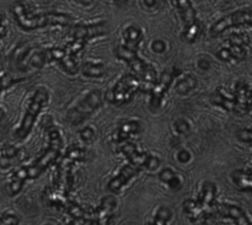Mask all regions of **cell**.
Returning <instances> with one entry per match:
<instances>
[{"instance_id": "22", "label": "cell", "mask_w": 252, "mask_h": 225, "mask_svg": "<svg viewBox=\"0 0 252 225\" xmlns=\"http://www.w3.org/2000/svg\"><path fill=\"white\" fill-rule=\"evenodd\" d=\"M116 1H125V0H116Z\"/></svg>"}, {"instance_id": "19", "label": "cell", "mask_w": 252, "mask_h": 225, "mask_svg": "<svg viewBox=\"0 0 252 225\" xmlns=\"http://www.w3.org/2000/svg\"><path fill=\"white\" fill-rule=\"evenodd\" d=\"M238 138L239 140H241V142L248 143V144L252 145V129H249V128H246V129H241L240 132L238 133Z\"/></svg>"}, {"instance_id": "4", "label": "cell", "mask_w": 252, "mask_h": 225, "mask_svg": "<svg viewBox=\"0 0 252 225\" xmlns=\"http://www.w3.org/2000/svg\"><path fill=\"white\" fill-rule=\"evenodd\" d=\"M48 101L49 91L46 88H38L34 91L31 100H30L29 106H27V110L25 112L24 118H22L21 125H20L16 133H15V137L17 139L24 140L31 133L32 128H33L34 123L37 121V117L42 112V110L48 105Z\"/></svg>"}, {"instance_id": "20", "label": "cell", "mask_w": 252, "mask_h": 225, "mask_svg": "<svg viewBox=\"0 0 252 225\" xmlns=\"http://www.w3.org/2000/svg\"><path fill=\"white\" fill-rule=\"evenodd\" d=\"M6 34V24H5V19L0 15V38Z\"/></svg>"}, {"instance_id": "3", "label": "cell", "mask_w": 252, "mask_h": 225, "mask_svg": "<svg viewBox=\"0 0 252 225\" xmlns=\"http://www.w3.org/2000/svg\"><path fill=\"white\" fill-rule=\"evenodd\" d=\"M115 53L116 57L125 61L130 66L133 73L142 79L147 85H149V88H152L153 84L158 80L155 69L138 56L137 49L129 48L125 43H120L116 47Z\"/></svg>"}, {"instance_id": "14", "label": "cell", "mask_w": 252, "mask_h": 225, "mask_svg": "<svg viewBox=\"0 0 252 225\" xmlns=\"http://www.w3.org/2000/svg\"><path fill=\"white\" fill-rule=\"evenodd\" d=\"M139 170H140L139 167L135 166V165L130 164L129 162V164L126 165V166L123 167L122 171L120 172V175H118L117 177H115V179H113L112 181L108 184V189L113 192L120 191L121 187H122L123 185L127 184V182L129 181L133 176H135V175L139 172Z\"/></svg>"}, {"instance_id": "9", "label": "cell", "mask_w": 252, "mask_h": 225, "mask_svg": "<svg viewBox=\"0 0 252 225\" xmlns=\"http://www.w3.org/2000/svg\"><path fill=\"white\" fill-rule=\"evenodd\" d=\"M102 103V94L100 90H93L89 95L85 96L83 101L76 105L75 108L69 112L68 118L73 125H79L86 117L91 115L95 110H97Z\"/></svg>"}, {"instance_id": "23", "label": "cell", "mask_w": 252, "mask_h": 225, "mask_svg": "<svg viewBox=\"0 0 252 225\" xmlns=\"http://www.w3.org/2000/svg\"><path fill=\"white\" fill-rule=\"evenodd\" d=\"M0 90H1V81H0Z\"/></svg>"}, {"instance_id": "2", "label": "cell", "mask_w": 252, "mask_h": 225, "mask_svg": "<svg viewBox=\"0 0 252 225\" xmlns=\"http://www.w3.org/2000/svg\"><path fill=\"white\" fill-rule=\"evenodd\" d=\"M11 12L16 24L24 31H33V30L54 26V25L70 26L75 21L73 16L68 14H62V12H42V14L33 15L26 9L22 2H16L12 6Z\"/></svg>"}, {"instance_id": "1", "label": "cell", "mask_w": 252, "mask_h": 225, "mask_svg": "<svg viewBox=\"0 0 252 225\" xmlns=\"http://www.w3.org/2000/svg\"><path fill=\"white\" fill-rule=\"evenodd\" d=\"M47 132H48L49 139L48 147L31 166H27L16 172L11 185V190L14 192L20 191L22 182L25 180L34 179V177L39 176L47 167H49L58 160L59 155H61V150L63 148V139H62L61 132L53 123H51V126L47 127Z\"/></svg>"}, {"instance_id": "5", "label": "cell", "mask_w": 252, "mask_h": 225, "mask_svg": "<svg viewBox=\"0 0 252 225\" xmlns=\"http://www.w3.org/2000/svg\"><path fill=\"white\" fill-rule=\"evenodd\" d=\"M145 88H147V84L142 79L138 78L135 74H128L120 79L115 88L112 89L111 102L116 103V105H125L134 97L135 94L144 90Z\"/></svg>"}, {"instance_id": "11", "label": "cell", "mask_w": 252, "mask_h": 225, "mask_svg": "<svg viewBox=\"0 0 252 225\" xmlns=\"http://www.w3.org/2000/svg\"><path fill=\"white\" fill-rule=\"evenodd\" d=\"M123 154L126 155V158H128L130 164L135 165L139 169L145 167V169L149 170H155L159 167L160 160L158 158L152 157V155L147 154V153H140L138 152L137 147H135L133 143L126 142L125 144L121 147Z\"/></svg>"}, {"instance_id": "15", "label": "cell", "mask_w": 252, "mask_h": 225, "mask_svg": "<svg viewBox=\"0 0 252 225\" xmlns=\"http://www.w3.org/2000/svg\"><path fill=\"white\" fill-rule=\"evenodd\" d=\"M143 39V33L140 29L135 26H129L125 31V44L132 49H137Z\"/></svg>"}, {"instance_id": "6", "label": "cell", "mask_w": 252, "mask_h": 225, "mask_svg": "<svg viewBox=\"0 0 252 225\" xmlns=\"http://www.w3.org/2000/svg\"><path fill=\"white\" fill-rule=\"evenodd\" d=\"M175 5L184 22L182 37L187 43H193L201 34V24L197 19L196 10L192 6L191 0H175Z\"/></svg>"}, {"instance_id": "12", "label": "cell", "mask_w": 252, "mask_h": 225, "mask_svg": "<svg viewBox=\"0 0 252 225\" xmlns=\"http://www.w3.org/2000/svg\"><path fill=\"white\" fill-rule=\"evenodd\" d=\"M106 32L105 24H95V25H78L73 26L70 30L71 39H83L88 42L89 39L95 38V37L101 36Z\"/></svg>"}, {"instance_id": "16", "label": "cell", "mask_w": 252, "mask_h": 225, "mask_svg": "<svg viewBox=\"0 0 252 225\" xmlns=\"http://www.w3.org/2000/svg\"><path fill=\"white\" fill-rule=\"evenodd\" d=\"M234 182L243 191L252 192V175L244 171L234 172Z\"/></svg>"}, {"instance_id": "10", "label": "cell", "mask_w": 252, "mask_h": 225, "mask_svg": "<svg viewBox=\"0 0 252 225\" xmlns=\"http://www.w3.org/2000/svg\"><path fill=\"white\" fill-rule=\"evenodd\" d=\"M179 74L180 71L176 70V69L164 71V73L161 74V76L153 84L152 88L149 89L150 108H152L153 111H157L158 108L160 107L162 100H164L165 94L167 93V90H169L170 86H171L172 81L175 80V78H177Z\"/></svg>"}, {"instance_id": "7", "label": "cell", "mask_w": 252, "mask_h": 225, "mask_svg": "<svg viewBox=\"0 0 252 225\" xmlns=\"http://www.w3.org/2000/svg\"><path fill=\"white\" fill-rule=\"evenodd\" d=\"M217 189L213 184L208 182L204 185L203 192L197 202L189 201L185 203V211L189 214V217L193 219H199L202 217L208 216L209 211L213 207L214 197H216Z\"/></svg>"}, {"instance_id": "18", "label": "cell", "mask_w": 252, "mask_h": 225, "mask_svg": "<svg viewBox=\"0 0 252 225\" xmlns=\"http://www.w3.org/2000/svg\"><path fill=\"white\" fill-rule=\"evenodd\" d=\"M139 130V125L135 122H129L127 125L122 126V128L118 132V135H120L121 139H126V137H128L129 134H134Z\"/></svg>"}, {"instance_id": "13", "label": "cell", "mask_w": 252, "mask_h": 225, "mask_svg": "<svg viewBox=\"0 0 252 225\" xmlns=\"http://www.w3.org/2000/svg\"><path fill=\"white\" fill-rule=\"evenodd\" d=\"M217 211L221 217L233 219L236 225H252L250 219L246 217V214L244 213L240 207L231 206V204H220V206H218Z\"/></svg>"}, {"instance_id": "21", "label": "cell", "mask_w": 252, "mask_h": 225, "mask_svg": "<svg viewBox=\"0 0 252 225\" xmlns=\"http://www.w3.org/2000/svg\"><path fill=\"white\" fill-rule=\"evenodd\" d=\"M78 1L81 2V4H84V5H89V4H91L94 0H78Z\"/></svg>"}, {"instance_id": "8", "label": "cell", "mask_w": 252, "mask_h": 225, "mask_svg": "<svg viewBox=\"0 0 252 225\" xmlns=\"http://www.w3.org/2000/svg\"><path fill=\"white\" fill-rule=\"evenodd\" d=\"M249 26L252 27V9H245V10H238L231 14L226 15V16L221 17L220 20L216 22L211 29V34L213 37L219 36V34L224 33L228 31L229 29L239 26Z\"/></svg>"}, {"instance_id": "17", "label": "cell", "mask_w": 252, "mask_h": 225, "mask_svg": "<svg viewBox=\"0 0 252 225\" xmlns=\"http://www.w3.org/2000/svg\"><path fill=\"white\" fill-rule=\"evenodd\" d=\"M83 73L88 76H101L103 74V69L101 64L85 63L83 66Z\"/></svg>"}]
</instances>
